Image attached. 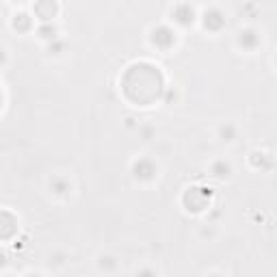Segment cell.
<instances>
[{
	"label": "cell",
	"instance_id": "obj_2",
	"mask_svg": "<svg viewBox=\"0 0 277 277\" xmlns=\"http://www.w3.org/2000/svg\"><path fill=\"white\" fill-rule=\"evenodd\" d=\"M152 44L156 46L158 50H169V48H174V44H176V32L169 28V26H156L154 30H152Z\"/></svg>",
	"mask_w": 277,
	"mask_h": 277
},
{
	"label": "cell",
	"instance_id": "obj_10",
	"mask_svg": "<svg viewBox=\"0 0 277 277\" xmlns=\"http://www.w3.org/2000/svg\"><path fill=\"white\" fill-rule=\"evenodd\" d=\"M13 26H16L18 30H30V26H32V20L26 16V13H18L16 20H13Z\"/></svg>",
	"mask_w": 277,
	"mask_h": 277
},
{
	"label": "cell",
	"instance_id": "obj_17",
	"mask_svg": "<svg viewBox=\"0 0 277 277\" xmlns=\"http://www.w3.org/2000/svg\"><path fill=\"white\" fill-rule=\"evenodd\" d=\"M136 277H156V273L152 271V268H141V271L136 273Z\"/></svg>",
	"mask_w": 277,
	"mask_h": 277
},
{
	"label": "cell",
	"instance_id": "obj_16",
	"mask_svg": "<svg viewBox=\"0 0 277 277\" xmlns=\"http://www.w3.org/2000/svg\"><path fill=\"white\" fill-rule=\"evenodd\" d=\"M115 258H110V256H102V260H100V266L102 268H115Z\"/></svg>",
	"mask_w": 277,
	"mask_h": 277
},
{
	"label": "cell",
	"instance_id": "obj_11",
	"mask_svg": "<svg viewBox=\"0 0 277 277\" xmlns=\"http://www.w3.org/2000/svg\"><path fill=\"white\" fill-rule=\"evenodd\" d=\"M50 186H52V190H54L56 195H65V193H68V190L72 188V184H70L68 180H63V178H54Z\"/></svg>",
	"mask_w": 277,
	"mask_h": 277
},
{
	"label": "cell",
	"instance_id": "obj_18",
	"mask_svg": "<svg viewBox=\"0 0 277 277\" xmlns=\"http://www.w3.org/2000/svg\"><path fill=\"white\" fill-rule=\"evenodd\" d=\"M141 132H143V136H145V138H150V136H152V128H143Z\"/></svg>",
	"mask_w": 277,
	"mask_h": 277
},
{
	"label": "cell",
	"instance_id": "obj_4",
	"mask_svg": "<svg viewBox=\"0 0 277 277\" xmlns=\"http://www.w3.org/2000/svg\"><path fill=\"white\" fill-rule=\"evenodd\" d=\"M132 174L136 180H143V182H148V180H154L156 178V164L150 160V158H138V160H134L132 164Z\"/></svg>",
	"mask_w": 277,
	"mask_h": 277
},
{
	"label": "cell",
	"instance_id": "obj_22",
	"mask_svg": "<svg viewBox=\"0 0 277 277\" xmlns=\"http://www.w3.org/2000/svg\"><path fill=\"white\" fill-rule=\"evenodd\" d=\"M275 61H277V56H275Z\"/></svg>",
	"mask_w": 277,
	"mask_h": 277
},
{
	"label": "cell",
	"instance_id": "obj_7",
	"mask_svg": "<svg viewBox=\"0 0 277 277\" xmlns=\"http://www.w3.org/2000/svg\"><path fill=\"white\" fill-rule=\"evenodd\" d=\"M204 26L208 30H221L226 26V16L219 9H208L204 13Z\"/></svg>",
	"mask_w": 277,
	"mask_h": 277
},
{
	"label": "cell",
	"instance_id": "obj_9",
	"mask_svg": "<svg viewBox=\"0 0 277 277\" xmlns=\"http://www.w3.org/2000/svg\"><path fill=\"white\" fill-rule=\"evenodd\" d=\"M37 35L42 37V39H46V42H56V35H58V28L52 22H48V24H42L37 28Z\"/></svg>",
	"mask_w": 277,
	"mask_h": 277
},
{
	"label": "cell",
	"instance_id": "obj_8",
	"mask_svg": "<svg viewBox=\"0 0 277 277\" xmlns=\"http://www.w3.org/2000/svg\"><path fill=\"white\" fill-rule=\"evenodd\" d=\"M56 9H58V6H56L54 2H37V4H35V13H37V18L42 20L44 24H48L50 18H54Z\"/></svg>",
	"mask_w": 277,
	"mask_h": 277
},
{
	"label": "cell",
	"instance_id": "obj_21",
	"mask_svg": "<svg viewBox=\"0 0 277 277\" xmlns=\"http://www.w3.org/2000/svg\"><path fill=\"white\" fill-rule=\"evenodd\" d=\"M210 277H221V275H210Z\"/></svg>",
	"mask_w": 277,
	"mask_h": 277
},
{
	"label": "cell",
	"instance_id": "obj_15",
	"mask_svg": "<svg viewBox=\"0 0 277 277\" xmlns=\"http://www.w3.org/2000/svg\"><path fill=\"white\" fill-rule=\"evenodd\" d=\"M48 50H50V54H61V52L65 50V44L56 39V42H52V44L48 46Z\"/></svg>",
	"mask_w": 277,
	"mask_h": 277
},
{
	"label": "cell",
	"instance_id": "obj_5",
	"mask_svg": "<svg viewBox=\"0 0 277 277\" xmlns=\"http://www.w3.org/2000/svg\"><path fill=\"white\" fill-rule=\"evenodd\" d=\"M174 22L180 26H190L195 22V9L190 4H178L174 9Z\"/></svg>",
	"mask_w": 277,
	"mask_h": 277
},
{
	"label": "cell",
	"instance_id": "obj_12",
	"mask_svg": "<svg viewBox=\"0 0 277 277\" xmlns=\"http://www.w3.org/2000/svg\"><path fill=\"white\" fill-rule=\"evenodd\" d=\"M230 171H232V167H230V162H226V160H219V162L212 164V174L216 178H228Z\"/></svg>",
	"mask_w": 277,
	"mask_h": 277
},
{
	"label": "cell",
	"instance_id": "obj_14",
	"mask_svg": "<svg viewBox=\"0 0 277 277\" xmlns=\"http://www.w3.org/2000/svg\"><path fill=\"white\" fill-rule=\"evenodd\" d=\"M221 136H223V141H234V136H236V128L232 126V124H226V126L221 128Z\"/></svg>",
	"mask_w": 277,
	"mask_h": 277
},
{
	"label": "cell",
	"instance_id": "obj_6",
	"mask_svg": "<svg viewBox=\"0 0 277 277\" xmlns=\"http://www.w3.org/2000/svg\"><path fill=\"white\" fill-rule=\"evenodd\" d=\"M238 46L242 50H256L260 46V32L254 28H245L238 32Z\"/></svg>",
	"mask_w": 277,
	"mask_h": 277
},
{
	"label": "cell",
	"instance_id": "obj_3",
	"mask_svg": "<svg viewBox=\"0 0 277 277\" xmlns=\"http://www.w3.org/2000/svg\"><path fill=\"white\" fill-rule=\"evenodd\" d=\"M186 197H188V200L193 197V202H186L188 210L197 212V210L208 208V204H210V197H212V193H210V188H200V186H197V188H188Z\"/></svg>",
	"mask_w": 277,
	"mask_h": 277
},
{
	"label": "cell",
	"instance_id": "obj_20",
	"mask_svg": "<svg viewBox=\"0 0 277 277\" xmlns=\"http://www.w3.org/2000/svg\"><path fill=\"white\" fill-rule=\"evenodd\" d=\"M28 277H42V275H37V273H32V275H28Z\"/></svg>",
	"mask_w": 277,
	"mask_h": 277
},
{
	"label": "cell",
	"instance_id": "obj_1",
	"mask_svg": "<svg viewBox=\"0 0 277 277\" xmlns=\"http://www.w3.org/2000/svg\"><path fill=\"white\" fill-rule=\"evenodd\" d=\"M124 91L132 102L148 106L164 91L162 74L150 63H136L124 76Z\"/></svg>",
	"mask_w": 277,
	"mask_h": 277
},
{
	"label": "cell",
	"instance_id": "obj_19",
	"mask_svg": "<svg viewBox=\"0 0 277 277\" xmlns=\"http://www.w3.org/2000/svg\"><path fill=\"white\" fill-rule=\"evenodd\" d=\"M171 100H176V94L174 91H167V102H171Z\"/></svg>",
	"mask_w": 277,
	"mask_h": 277
},
{
	"label": "cell",
	"instance_id": "obj_13",
	"mask_svg": "<svg viewBox=\"0 0 277 277\" xmlns=\"http://www.w3.org/2000/svg\"><path fill=\"white\" fill-rule=\"evenodd\" d=\"M252 162H254V167H271V158L266 154H262V152H256L252 156Z\"/></svg>",
	"mask_w": 277,
	"mask_h": 277
}]
</instances>
